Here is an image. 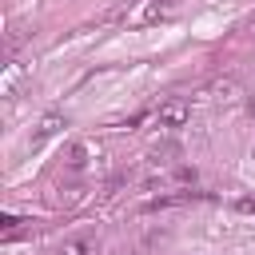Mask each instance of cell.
Masks as SVG:
<instances>
[{
	"label": "cell",
	"instance_id": "cell-1",
	"mask_svg": "<svg viewBox=\"0 0 255 255\" xmlns=\"http://www.w3.org/2000/svg\"><path fill=\"white\" fill-rule=\"evenodd\" d=\"M187 120H191V104H187V100H179V96H171V100H163V104L155 108V124H159V128H167V131L183 128Z\"/></svg>",
	"mask_w": 255,
	"mask_h": 255
},
{
	"label": "cell",
	"instance_id": "cell-2",
	"mask_svg": "<svg viewBox=\"0 0 255 255\" xmlns=\"http://www.w3.org/2000/svg\"><path fill=\"white\" fill-rule=\"evenodd\" d=\"M195 199H203V191H191V187H183V191H167V195H151L143 207L147 211H163V207H183V203H195Z\"/></svg>",
	"mask_w": 255,
	"mask_h": 255
},
{
	"label": "cell",
	"instance_id": "cell-3",
	"mask_svg": "<svg viewBox=\"0 0 255 255\" xmlns=\"http://www.w3.org/2000/svg\"><path fill=\"white\" fill-rule=\"evenodd\" d=\"M60 128H68V120H64L60 112H48V116H44V120L36 124V135H32V147H40V143H44L48 135H56Z\"/></svg>",
	"mask_w": 255,
	"mask_h": 255
},
{
	"label": "cell",
	"instance_id": "cell-4",
	"mask_svg": "<svg viewBox=\"0 0 255 255\" xmlns=\"http://www.w3.org/2000/svg\"><path fill=\"white\" fill-rule=\"evenodd\" d=\"M239 96V84L235 80H219V84H211V100H219V104H231Z\"/></svg>",
	"mask_w": 255,
	"mask_h": 255
},
{
	"label": "cell",
	"instance_id": "cell-5",
	"mask_svg": "<svg viewBox=\"0 0 255 255\" xmlns=\"http://www.w3.org/2000/svg\"><path fill=\"white\" fill-rule=\"evenodd\" d=\"M56 255H96V243L92 239H68V243H60Z\"/></svg>",
	"mask_w": 255,
	"mask_h": 255
},
{
	"label": "cell",
	"instance_id": "cell-6",
	"mask_svg": "<svg viewBox=\"0 0 255 255\" xmlns=\"http://www.w3.org/2000/svg\"><path fill=\"white\" fill-rule=\"evenodd\" d=\"M171 4H175V0H143V8L135 12V20H155V16H159V12H167Z\"/></svg>",
	"mask_w": 255,
	"mask_h": 255
},
{
	"label": "cell",
	"instance_id": "cell-7",
	"mask_svg": "<svg viewBox=\"0 0 255 255\" xmlns=\"http://www.w3.org/2000/svg\"><path fill=\"white\" fill-rule=\"evenodd\" d=\"M88 151H92L88 143H72V147L64 151V163H68V167H84V155H88Z\"/></svg>",
	"mask_w": 255,
	"mask_h": 255
},
{
	"label": "cell",
	"instance_id": "cell-8",
	"mask_svg": "<svg viewBox=\"0 0 255 255\" xmlns=\"http://www.w3.org/2000/svg\"><path fill=\"white\" fill-rule=\"evenodd\" d=\"M235 211H239V215H255V195H243V199H235Z\"/></svg>",
	"mask_w": 255,
	"mask_h": 255
},
{
	"label": "cell",
	"instance_id": "cell-9",
	"mask_svg": "<svg viewBox=\"0 0 255 255\" xmlns=\"http://www.w3.org/2000/svg\"><path fill=\"white\" fill-rule=\"evenodd\" d=\"M16 223H20L16 215H4V219H0V227H4V231H16Z\"/></svg>",
	"mask_w": 255,
	"mask_h": 255
}]
</instances>
